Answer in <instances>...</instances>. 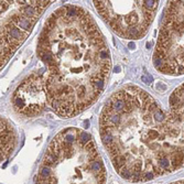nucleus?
<instances>
[{"instance_id": "3", "label": "nucleus", "mask_w": 184, "mask_h": 184, "mask_svg": "<svg viewBox=\"0 0 184 184\" xmlns=\"http://www.w3.org/2000/svg\"><path fill=\"white\" fill-rule=\"evenodd\" d=\"M107 172L96 143L88 132L66 128L47 149L35 184H105Z\"/></svg>"}, {"instance_id": "7", "label": "nucleus", "mask_w": 184, "mask_h": 184, "mask_svg": "<svg viewBox=\"0 0 184 184\" xmlns=\"http://www.w3.org/2000/svg\"><path fill=\"white\" fill-rule=\"evenodd\" d=\"M158 144L164 174L184 168V83L170 96Z\"/></svg>"}, {"instance_id": "6", "label": "nucleus", "mask_w": 184, "mask_h": 184, "mask_svg": "<svg viewBox=\"0 0 184 184\" xmlns=\"http://www.w3.org/2000/svg\"><path fill=\"white\" fill-rule=\"evenodd\" d=\"M159 2L158 0L93 1L102 19L117 35L126 40H138L147 34Z\"/></svg>"}, {"instance_id": "8", "label": "nucleus", "mask_w": 184, "mask_h": 184, "mask_svg": "<svg viewBox=\"0 0 184 184\" xmlns=\"http://www.w3.org/2000/svg\"><path fill=\"white\" fill-rule=\"evenodd\" d=\"M11 104L21 116L35 117L42 114L49 105L45 73L34 72L28 75L13 91Z\"/></svg>"}, {"instance_id": "5", "label": "nucleus", "mask_w": 184, "mask_h": 184, "mask_svg": "<svg viewBox=\"0 0 184 184\" xmlns=\"http://www.w3.org/2000/svg\"><path fill=\"white\" fill-rule=\"evenodd\" d=\"M153 64L165 75L184 74V0L168 1L164 8Z\"/></svg>"}, {"instance_id": "2", "label": "nucleus", "mask_w": 184, "mask_h": 184, "mask_svg": "<svg viewBox=\"0 0 184 184\" xmlns=\"http://www.w3.org/2000/svg\"><path fill=\"white\" fill-rule=\"evenodd\" d=\"M165 111L138 86L114 93L99 116L104 148L117 173L132 183L164 175L158 144Z\"/></svg>"}, {"instance_id": "9", "label": "nucleus", "mask_w": 184, "mask_h": 184, "mask_svg": "<svg viewBox=\"0 0 184 184\" xmlns=\"http://www.w3.org/2000/svg\"><path fill=\"white\" fill-rule=\"evenodd\" d=\"M1 163L10 158L18 142L17 131L6 117H1Z\"/></svg>"}, {"instance_id": "10", "label": "nucleus", "mask_w": 184, "mask_h": 184, "mask_svg": "<svg viewBox=\"0 0 184 184\" xmlns=\"http://www.w3.org/2000/svg\"><path fill=\"white\" fill-rule=\"evenodd\" d=\"M170 184H184V180H180V181H175V182H172Z\"/></svg>"}, {"instance_id": "1", "label": "nucleus", "mask_w": 184, "mask_h": 184, "mask_svg": "<svg viewBox=\"0 0 184 184\" xmlns=\"http://www.w3.org/2000/svg\"><path fill=\"white\" fill-rule=\"evenodd\" d=\"M38 55L47 67L49 106L62 118L75 117L103 94L111 71L107 42L91 15L65 4L45 22Z\"/></svg>"}, {"instance_id": "4", "label": "nucleus", "mask_w": 184, "mask_h": 184, "mask_svg": "<svg viewBox=\"0 0 184 184\" xmlns=\"http://www.w3.org/2000/svg\"><path fill=\"white\" fill-rule=\"evenodd\" d=\"M54 1L3 0L0 3V64L7 65L27 38L44 10Z\"/></svg>"}]
</instances>
